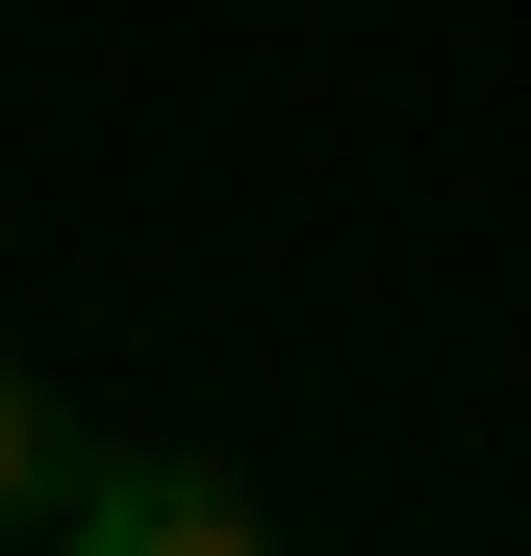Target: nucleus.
Returning <instances> with one entry per match:
<instances>
[{
  "label": "nucleus",
  "instance_id": "obj_1",
  "mask_svg": "<svg viewBox=\"0 0 531 556\" xmlns=\"http://www.w3.org/2000/svg\"><path fill=\"white\" fill-rule=\"evenodd\" d=\"M51 556H279V506H253L228 455H76Z\"/></svg>",
  "mask_w": 531,
  "mask_h": 556
},
{
  "label": "nucleus",
  "instance_id": "obj_2",
  "mask_svg": "<svg viewBox=\"0 0 531 556\" xmlns=\"http://www.w3.org/2000/svg\"><path fill=\"white\" fill-rule=\"evenodd\" d=\"M51 506H76V455H51V380L0 354V531H51Z\"/></svg>",
  "mask_w": 531,
  "mask_h": 556
}]
</instances>
